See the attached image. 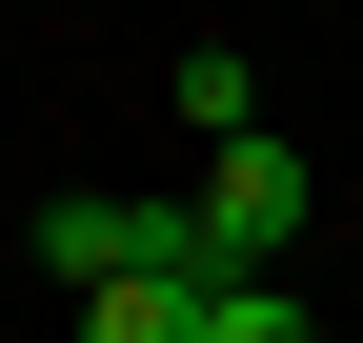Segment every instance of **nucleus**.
Here are the masks:
<instances>
[{"label": "nucleus", "instance_id": "1", "mask_svg": "<svg viewBox=\"0 0 363 343\" xmlns=\"http://www.w3.org/2000/svg\"><path fill=\"white\" fill-rule=\"evenodd\" d=\"M303 202H323V182H303L283 121H262V142H222V162H202V202H182V283H283Z\"/></svg>", "mask_w": 363, "mask_h": 343}, {"label": "nucleus", "instance_id": "2", "mask_svg": "<svg viewBox=\"0 0 363 343\" xmlns=\"http://www.w3.org/2000/svg\"><path fill=\"white\" fill-rule=\"evenodd\" d=\"M162 81H182V121H202V162H222V142H262V61H242V40H182Z\"/></svg>", "mask_w": 363, "mask_h": 343}, {"label": "nucleus", "instance_id": "4", "mask_svg": "<svg viewBox=\"0 0 363 343\" xmlns=\"http://www.w3.org/2000/svg\"><path fill=\"white\" fill-rule=\"evenodd\" d=\"M202 343H323V323H303L283 283H222V303H202Z\"/></svg>", "mask_w": 363, "mask_h": 343}, {"label": "nucleus", "instance_id": "3", "mask_svg": "<svg viewBox=\"0 0 363 343\" xmlns=\"http://www.w3.org/2000/svg\"><path fill=\"white\" fill-rule=\"evenodd\" d=\"M202 303H222V283L142 263V283H101V303H81V343H202Z\"/></svg>", "mask_w": 363, "mask_h": 343}]
</instances>
